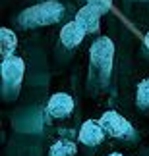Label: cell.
I'll return each instance as SVG.
<instances>
[{
  "label": "cell",
  "mask_w": 149,
  "mask_h": 156,
  "mask_svg": "<svg viewBox=\"0 0 149 156\" xmlns=\"http://www.w3.org/2000/svg\"><path fill=\"white\" fill-rule=\"evenodd\" d=\"M62 14H64V6L60 2H56V0H45V2H41V4L23 12L20 16V23L27 25V27L50 25V23L60 20Z\"/></svg>",
  "instance_id": "6da1fadb"
},
{
  "label": "cell",
  "mask_w": 149,
  "mask_h": 156,
  "mask_svg": "<svg viewBox=\"0 0 149 156\" xmlns=\"http://www.w3.org/2000/svg\"><path fill=\"white\" fill-rule=\"evenodd\" d=\"M112 56H114V44L109 37H99L91 46V60L97 68H105L109 71Z\"/></svg>",
  "instance_id": "7a4b0ae2"
},
{
  "label": "cell",
  "mask_w": 149,
  "mask_h": 156,
  "mask_svg": "<svg viewBox=\"0 0 149 156\" xmlns=\"http://www.w3.org/2000/svg\"><path fill=\"white\" fill-rule=\"evenodd\" d=\"M101 125H103V129L109 135H112V137H126L130 131H132V125H130L120 114H116L112 110L103 114V118H101Z\"/></svg>",
  "instance_id": "3957f363"
},
{
  "label": "cell",
  "mask_w": 149,
  "mask_h": 156,
  "mask_svg": "<svg viewBox=\"0 0 149 156\" xmlns=\"http://www.w3.org/2000/svg\"><path fill=\"white\" fill-rule=\"evenodd\" d=\"M47 110H49L52 118H66L74 110V98L66 93H56L50 97L49 104H47Z\"/></svg>",
  "instance_id": "277c9868"
},
{
  "label": "cell",
  "mask_w": 149,
  "mask_h": 156,
  "mask_svg": "<svg viewBox=\"0 0 149 156\" xmlns=\"http://www.w3.org/2000/svg\"><path fill=\"white\" fill-rule=\"evenodd\" d=\"M23 71H25V64H23L21 58L8 56V58L2 60V77H4L6 83L17 85V83L21 81V77H23Z\"/></svg>",
  "instance_id": "5b68a950"
},
{
  "label": "cell",
  "mask_w": 149,
  "mask_h": 156,
  "mask_svg": "<svg viewBox=\"0 0 149 156\" xmlns=\"http://www.w3.org/2000/svg\"><path fill=\"white\" fill-rule=\"evenodd\" d=\"M99 17L101 14L95 8H91V6H83V8L77 12V16H76V23L80 25L85 33H95L99 29Z\"/></svg>",
  "instance_id": "8992f818"
},
{
  "label": "cell",
  "mask_w": 149,
  "mask_h": 156,
  "mask_svg": "<svg viewBox=\"0 0 149 156\" xmlns=\"http://www.w3.org/2000/svg\"><path fill=\"white\" fill-rule=\"evenodd\" d=\"M103 125H101V122H93V119H89V122H85L81 125L80 129V141L83 143V145H99L101 141H103Z\"/></svg>",
  "instance_id": "52a82bcc"
},
{
  "label": "cell",
  "mask_w": 149,
  "mask_h": 156,
  "mask_svg": "<svg viewBox=\"0 0 149 156\" xmlns=\"http://www.w3.org/2000/svg\"><path fill=\"white\" fill-rule=\"evenodd\" d=\"M83 35H85V31L74 21H70L66 23V25L62 27V31H60V41H62V44L64 46H68V48H74V46H77L83 41Z\"/></svg>",
  "instance_id": "ba28073f"
},
{
  "label": "cell",
  "mask_w": 149,
  "mask_h": 156,
  "mask_svg": "<svg viewBox=\"0 0 149 156\" xmlns=\"http://www.w3.org/2000/svg\"><path fill=\"white\" fill-rule=\"evenodd\" d=\"M17 46V37L14 31H10L8 27H2L0 29V48H2V56L8 58L12 56V52L16 50Z\"/></svg>",
  "instance_id": "9c48e42d"
},
{
  "label": "cell",
  "mask_w": 149,
  "mask_h": 156,
  "mask_svg": "<svg viewBox=\"0 0 149 156\" xmlns=\"http://www.w3.org/2000/svg\"><path fill=\"white\" fill-rule=\"evenodd\" d=\"M74 154H76V145L70 141H58L50 148V156H74Z\"/></svg>",
  "instance_id": "30bf717a"
},
{
  "label": "cell",
  "mask_w": 149,
  "mask_h": 156,
  "mask_svg": "<svg viewBox=\"0 0 149 156\" xmlns=\"http://www.w3.org/2000/svg\"><path fill=\"white\" fill-rule=\"evenodd\" d=\"M138 104L141 108H149V79H143L138 85Z\"/></svg>",
  "instance_id": "8fae6325"
},
{
  "label": "cell",
  "mask_w": 149,
  "mask_h": 156,
  "mask_svg": "<svg viewBox=\"0 0 149 156\" xmlns=\"http://www.w3.org/2000/svg\"><path fill=\"white\" fill-rule=\"evenodd\" d=\"M87 4L91 6V8H95V10H97L101 16H103V14H106V12L110 10V6H112V0H89Z\"/></svg>",
  "instance_id": "7c38bea8"
},
{
  "label": "cell",
  "mask_w": 149,
  "mask_h": 156,
  "mask_svg": "<svg viewBox=\"0 0 149 156\" xmlns=\"http://www.w3.org/2000/svg\"><path fill=\"white\" fill-rule=\"evenodd\" d=\"M143 41H145V46H147V48H149V31L145 33V39H143Z\"/></svg>",
  "instance_id": "4fadbf2b"
},
{
  "label": "cell",
  "mask_w": 149,
  "mask_h": 156,
  "mask_svg": "<svg viewBox=\"0 0 149 156\" xmlns=\"http://www.w3.org/2000/svg\"><path fill=\"white\" fill-rule=\"evenodd\" d=\"M110 156H122V154H116V152H114V154H110Z\"/></svg>",
  "instance_id": "5bb4252c"
}]
</instances>
